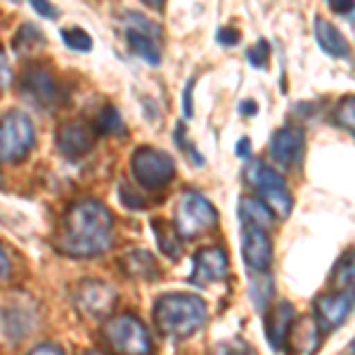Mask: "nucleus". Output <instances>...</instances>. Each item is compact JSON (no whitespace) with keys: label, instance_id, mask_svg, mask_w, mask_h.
I'll list each match as a JSON object with an SVG mask.
<instances>
[{"label":"nucleus","instance_id":"3","mask_svg":"<svg viewBox=\"0 0 355 355\" xmlns=\"http://www.w3.org/2000/svg\"><path fill=\"white\" fill-rule=\"evenodd\" d=\"M102 341L114 355H152V339L145 324L130 313L102 324Z\"/></svg>","mask_w":355,"mask_h":355},{"label":"nucleus","instance_id":"2","mask_svg":"<svg viewBox=\"0 0 355 355\" xmlns=\"http://www.w3.org/2000/svg\"><path fill=\"white\" fill-rule=\"evenodd\" d=\"M154 324L171 339H185L204 327L209 311L204 299L194 294H164L154 301Z\"/></svg>","mask_w":355,"mask_h":355},{"label":"nucleus","instance_id":"1","mask_svg":"<svg viewBox=\"0 0 355 355\" xmlns=\"http://www.w3.org/2000/svg\"><path fill=\"white\" fill-rule=\"evenodd\" d=\"M112 232L110 209L95 199H81L69 206L62 218L57 249L71 259H93L110 249Z\"/></svg>","mask_w":355,"mask_h":355},{"label":"nucleus","instance_id":"21","mask_svg":"<svg viewBox=\"0 0 355 355\" xmlns=\"http://www.w3.org/2000/svg\"><path fill=\"white\" fill-rule=\"evenodd\" d=\"M152 227H154V239H157L159 249L164 251L168 259H180V237H178L173 223L164 220V218H157L152 220Z\"/></svg>","mask_w":355,"mask_h":355},{"label":"nucleus","instance_id":"18","mask_svg":"<svg viewBox=\"0 0 355 355\" xmlns=\"http://www.w3.org/2000/svg\"><path fill=\"white\" fill-rule=\"evenodd\" d=\"M116 263H119V268H121V272L133 279H154L159 275L157 261H154V256L145 249L123 251Z\"/></svg>","mask_w":355,"mask_h":355},{"label":"nucleus","instance_id":"36","mask_svg":"<svg viewBox=\"0 0 355 355\" xmlns=\"http://www.w3.org/2000/svg\"><path fill=\"white\" fill-rule=\"evenodd\" d=\"M192 85H194V81L187 83V85H185V93H182V110H185V119H190V116H192V100H190Z\"/></svg>","mask_w":355,"mask_h":355},{"label":"nucleus","instance_id":"5","mask_svg":"<svg viewBox=\"0 0 355 355\" xmlns=\"http://www.w3.org/2000/svg\"><path fill=\"white\" fill-rule=\"evenodd\" d=\"M130 171H133L135 180L147 190H159V187L168 185L175 175V162L171 154L164 150H154V147H137L130 157Z\"/></svg>","mask_w":355,"mask_h":355},{"label":"nucleus","instance_id":"20","mask_svg":"<svg viewBox=\"0 0 355 355\" xmlns=\"http://www.w3.org/2000/svg\"><path fill=\"white\" fill-rule=\"evenodd\" d=\"M287 343H291L294 353L313 355L318 351V343H320V329H318V324H315V320H301V322L291 324Z\"/></svg>","mask_w":355,"mask_h":355},{"label":"nucleus","instance_id":"28","mask_svg":"<svg viewBox=\"0 0 355 355\" xmlns=\"http://www.w3.org/2000/svg\"><path fill=\"white\" fill-rule=\"evenodd\" d=\"M246 60L254 69H266L268 60H270V43L266 38H259L249 50H246Z\"/></svg>","mask_w":355,"mask_h":355},{"label":"nucleus","instance_id":"39","mask_svg":"<svg viewBox=\"0 0 355 355\" xmlns=\"http://www.w3.org/2000/svg\"><path fill=\"white\" fill-rule=\"evenodd\" d=\"M239 112H242L244 116H249V114L259 112V105H256V102H242V105H239Z\"/></svg>","mask_w":355,"mask_h":355},{"label":"nucleus","instance_id":"26","mask_svg":"<svg viewBox=\"0 0 355 355\" xmlns=\"http://www.w3.org/2000/svg\"><path fill=\"white\" fill-rule=\"evenodd\" d=\"M62 41H64L71 50H78V53H88L93 48V38L90 33H85L83 28L71 26V28H62Z\"/></svg>","mask_w":355,"mask_h":355},{"label":"nucleus","instance_id":"7","mask_svg":"<svg viewBox=\"0 0 355 355\" xmlns=\"http://www.w3.org/2000/svg\"><path fill=\"white\" fill-rule=\"evenodd\" d=\"M123 31L125 41H128L130 50L145 60L147 64L159 67L162 64V53H159V38H162V28L154 24L152 19L137 15V12H125L123 15Z\"/></svg>","mask_w":355,"mask_h":355},{"label":"nucleus","instance_id":"4","mask_svg":"<svg viewBox=\"0 0 355 355\" xmlns=\"http://www.w3.org/2000/svg\"><path fill=\"white\" fill-rule=\"evenodd\" d=\"M218 220V211L216 206L199 192H185L178 199L175 206V220L173 227L178 237L182 239H194L199 234L209 232Z\"/></svg>","mask_w":355,"mask_h":355},{"label":"nucleus","instance_id":"13","mask_svg":"<svg viewBox=\"0 0 355 355\" xmlns=\"http://www.w3.org/2000/svg\"><path fill=\"white\" fill-rule=\"evenodd\" d=\"M95 145V133L85 123H64L57 130V150L64 154L67 159H81L85 157Z\"/></svg>","mask_w":355,"mask_h":355},{"label":"nucleus","instance_id":"37","mask_svg":"<svg viewBox=\"0 0 355 355\" xmlns=\"http://www.w3.org/2000/svg\"><path fill=\"white\" fill-rule=\"evenodd\" d=\"M329 8L334 10V12H339V15H351L353 12V3L351 0H346V3H343V0H334V3H329Z\"/></svg>","mask_w":355,"mask_h":355},{"label":"nucleus","instance_id":"15","mask_svg":"<svg viewBox=\"0 0 355 355\" xmlns=\"http://www.w3.org/2000/svg\"><path fill=\"white\" fill-rule=\"evenodd\" d=\"M33 313L19 306H0V346H12L33 329Z\"/></svg>","mask_w":355,"mask_h":355},{"label":"nucleus","instance_id":"38","mask_svg":"<svg viewBox=\"0 0 355 355\" xmlns=\"http://www.w3.org/2000/svg\"><path fill=\"white\" fill-rule=\"evenodd\" d=\"M234 152H237L239 159H246L251 154V140L249 137H242V140L237 142V147H234Z\"/></svg>","mask_w":355,"mask_h":355},{"label":"nucleus","instance_id":"40","mask_svg":"<svg viewBox=\"0 0 355 355\" xmlns=\"http://www.w3.org/2000/svg\"><path fill=\"white\" fill-rule=\"evenodd\" d=\"M88 355H97V353H88Z\"/></svg>","mask_w":355,"mask_h":355},{"label":"nucleus","instance_id":"11","mask_svg":"<svg viewBox=\"0 0 355 355\" xmlns=\"http://www.w3.org/2000/svg\"><path fill=\"white\" fill-rule=\"evenodd\" d=\"M353 311V289L322 294L315 299V320L320 331H334L348 320Z\"/></svg>","mask_w":355,"mask_h":355},{"label":"nucleus","instance_id":"24","mask_svg":"<svg viewBox=\"0 0 355 355\" xmlns=\"http://www.w3.org/2000/svg\"><path fill=\"white\" fill-rule=\"evenodd\" d=\"M97 130L100 133H123V121H121V112L116 110V107L107 105L105 110L100 112V116H97Z\"/></svg>","mask_w":355,"mask_h":355},{"label":"nucleus","instance_id":"6","mask_svg":"<svg viewBox=\"0 0 355 355\" xmlns=\"http://www.w3.org/2000/svg\"><path fill=\"white\" fill-rule=\"evenodd\" d=\"M33 147V123L26 114L10 112L0 116V164L24 159Z\"/></svg>","mask_w":355,"mask_h":355},{"label":"nucleus","instance_id":"16","mask_svg":"<svg viewBox=\"0 0 355 355\" xmlns=\"http://www.w3.org/2000/svg\"><path fill=\"white\" fill-rule=\"evenodd\" d=\"M296 320V313H294V306L287 301L277 303V306L272 308L270 315H268L266 320V336L268 341H270V346L275 351H279V348L287 343V336L291 331V324H294Z\"/></svg>","mask_w":355,"mask_h":355},{"label":"nucleus","instance_id":"10","mask_svg":"<svg viewBox=\"0 0 355 355\" xmlns=\"http://www.w3.org/2000/svg\"><path fill=\"white\" fill-rule=\"evenodd\" d=\"M242 259L251 272L266 275L272 266V239L268 230L254 225L242 227Z\"/></svg>","mask_w":355,"mask_h":355},{"label":"nucleus","instance_id":"17","mask_svg":"<svg viewBox=\"0 0 355 355\" xmlns=\"http://www.w3.org/2000/svg\"><path fill=\"white\" fill-rule=\"evenodd\" d=\"M315 38H318V45L324 50L329 57L334 60H348L351 57V45H348L346 36L336 28L331 21H327L324 17H315Z\"/></svg>","mask_w":355,"mask_h":355},{"label":"nucleus","instance_id":"31","mask_svg":"<svg viewBox=\"0 0 355 355\" xmlns=\"http://www.w3.org/2000/svg\"><path fill=\"white\" fill-rule=\"evenodd\" d=\"M10 85H12V69H10V62H8L5 50L0 48V90L10 88Z\"/></svg>","mask_w":355,"mask_h":355},{"label":"nucleus","instance_id":"27","mask_svg":"<svg viewBox=\"0 0 355 355\" xmlns=\"http://www.w3.org/2000/svg\"><path fill=\"white\" fill-rule=\"evenodd\" d=\"M334 284L339 291H348L353 287V254L348 251V256H343L334 270Z\"/></svg>","mask_w":355,"mask_h":355},{"label":"nucleus","instance_id":"14","mask_svg":"<svg viewBox=\"0 0 355 355\" xmlns=\"http://www.w3.org/2000/svg\"><path fill=\"white\" fill-rule=\"evenodd\" d=\"M303 130L296 128V125H284V128L275 130L270 137V157L275 162L284 164V166H294L301 162L303 157Z\"/></svg>","mask_w":355,"mask_h":355},{"label":"nucleus","instance_id":"9","mask_svg":"<svg viewBox=\"0 0 355 355\" xmlns=\"http://www.w3.org/2000/svg\"><path fill=\"white\" fill-rule=\"evenodd\" d=\"M19 93L26 102L38 110H53L60 102V88H57L53 73L43 67H28L19 78Z\"/></svg>","mask_w":355,"mask_h":355},{"label":"nucleus","instance_id":"22","mask_svg":"<svg viewBox=\"0 0 355 355\" xmlns=\"http://www.w3.org/2000/svg\"><path fill=\"white\" fill-rule=\"evenodd\" d=\"M239 220H242V225H254V227L268 230L272 223V214L259 202V199L244 197L242 202H239Z\"/></svg>","mask_w":355,"mask_h":355},{"label":"nucleus","instance_id":"8","mask_svg":"<svg viewBox=\"0 0 355 355\" xmlns=\"http://www.w3.org/2000/svg\"><path fill=\"white\" fill-rule=\"evenodd\" d=\"M119 294L102 279H83L73 289V306L88 320H105L114 311Z\"/></svg>","mask_w":355,"mask_h":355},{"label":"nucleus","instance_id":"35","mask_svg":"<svg viewBox=\"0 0 355 355\" xmlns=\"http://www.w3.org/2000/svg\"><path fill=\"white\" fill-rule=\"evenodd\" d=\"M28 355H64L60 346H55V343H41V346H36Z\"/></svg>","mask_w":355,"mask_h":355},{"label":"nucleus","instance_id":"25","mask_svg":"<svg viewBox=\"0 0 355 355\" xmlns=\"http://www.w3.org/2000/svg\"><path fill=\"white\" fill-rule=\"evenodd\" d=\"M249 296H251V301H254V306L259 308V311H266V306L272 299V279L268 277V275H261V277L251 284Z\"/></svg>","mask_w":355,"mask_h":355},{"label":"nucleus","instance_id":"12","mask_svg":"<svg viewBox=\"0 0 355 355\" xmlns=\"http://www.w3.org/2000/svg\"><path fill=\"white\" fill-rule=\"evenodd\" d=\"M225 277H227V256L223 249H218V246H206V249H202L194 256V266L190 275V282L194 287L206 289L216 282H223Z\"/></svg>","mask_w":355,"mask_h":355},{"label":"nucleus","instance_id":"19","mask_svg":"<svg viewBox=\"0 0 355 355\" xmlns=\"http://www.w3.org/2000/svg\"><path fill=\"white\" fill-rule=\"evenodd\" d=\"M259 197H261L259 202L266 206L268 211H270L272 218H275V216H277V218H289L291 206H294V199H291L284 178H279V180L268 182V185L259 187Z\"/></svg>","mask_w":355,"mask_h":355},{"label":"nucleus","instance_id":"30","mask_svg":"<svg viewBox=\"0 0 355 355\" xmlns=\"http://www.w3.org/2000/svg\"><path fill=\"white\" fill-rule=\"evenodd\" d=\"M211 355H256V351L251 346H246L242 339H232L218 343Z\"/></svg>","mask_w":355,"mask_h":355},{"label":"nucleus","instance_id":"29","mask_svg":"<svg viewBox=\"0 0 355 355\" xmlns=\"http://www.w3.org/2000/svg\"><path fill=\"white\" fill-rule=\"evenodd\" d=\"M353 107H355L353 95H346V97H343V100L339 102L336 112H334L336 123H339L341 128H346L348 133H353Z\"/></svg>","mask_w":355,"mask_h":355},{"label":"nucleus","instance_id":"34","mask_svg":"<svg viewBox=\"0 0 355 355\" xmlns=\"http://www.w3.org/2000/svg\"><path fill=\"white\" fill-rule=\"evenodd\" d=\"M31 8L36 10L38 15L48 17V19H55V17H57V10L53 8V5H48V3H41V0H31Z\"/></svg>","mask_w":355,"mask_h":355},{"label":"nucleus","instance_id":"32","mask_svg":"<svg viewBox=\"0 0 355 355\" xmlns=\"http://www.w3.org/2000/svg\"><path fill=\"white\" fill-rule=\"evenodd\" d=\"M218 43L220 45H237L239 43V31L230 26H223L218 31Z\"/></svg>","mask_w":355,"mask_h":355},{"label":"nucleus","instance_id":"23","mask_svg":"<svg viewBox=\"0 0 355 355\" xmlns=\"http://www.w3.org/2000/svg\"><path fill=\"white\" fill-rule=\"evenodd\" d=\"M43 45H45V33L38 31L33 24H24L15 36V50L19 55H28L31 50H38Z\"/></svg>","mask_w":355,"mask_h":355},{"label":"nucleus","instance_id":"33","mask_svg":"<svg viewBox=\"0 0 355 355\" xmlns=\"http://www.w3.org/2000/svg\"><path fill=\"white\" fill-rule=\"evenodd\" d=\"M10 275H12V268H10V259H8V254H5L3 246H0V284L8 282Z\"/></svg>","mask_w":355,"mask_h":355}]
</instances>
